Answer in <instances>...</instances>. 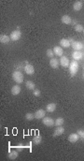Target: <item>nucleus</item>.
<instances>
[{
    "label": "nucleus",
    "mask_w": 84,
    "mask_h": 161,
    "mask_svg": "<svg viewBox=\"0 0 84 161\" xmlns=\"http://www.w3.org/2000/svg\"><path fill=\"white\" fill-rule=\"evenodd\" d=\"M12 79L17 84H21L23 82V74L20 70H14L12 73Z\"/></svg>",
    "instance_id": "1"
},
{
    "label": "nucleus",
    "mask_w": 84,
    "mask_h": 161,
    "mask_svg": "<svg viewBox=\"0 0 84 161\" xmlns=\"http://www.w3.org/2000/svg\"><path fill=\"white\" fill-rule=\"evenodd\" d=\"M78 70H79V63H78V61L73 60L72 62H70V65H69L70 75H71L72 77L75 76V75L77 74Z\"/></svg>",
    "instance_id": "2"
},
{
    "label": "nucleus",
    "mask_w": 84,
    "mask_h": 161,
    "mask_svg": "<svg viewBox=\"0 0 84 161\" xmlns=\"http://www.w3.org/2000/svg\"><path fill=\"white\" fill-rule=\"evenodd\" d=\"M9 37L13 41H17V40H19L22 37V31L20 29H16V30L12 31L10 33V35H9Z\"/></svg>",
    "instance_id": "3"
},
{
    "label": "nucleus",
    "mask_w": 84,
    "mask_h": 161,
    "mask_svg": "<svg viewBox=\"0 0 84 161\" xmlns=\"http://www.w3.org/2000/svg\"><path fill=\"white\" fill-rule=\"evenodd\" d=\"M42 123H43V125L48 126V127H51V126H53L55 125V121L50 116H45L42 119Z\"/></svg>",
    "instance_id": "4"
},
{
    "label": "nucleus",
    "mask_w": 84,
    "mask_h": 161,
    "mask_svg": "<svg viewBox=\"0 0 84 161\" xmlns=\"http://www.w3.org/2000/svg\"><path fill=\"white\" fill-rule=\"evenodd\" d=\"M35 114V118L36 119H43L45 116H46V111L43 110V109H39V110L36 111V112L34 113Z\"/></svg>",
    "instance_id": "5"
},
{
    "label": "nucleus",
    "mask_w": 84,
    "mask_h": 161,
    "mask_svg": "<svg viewBox=\"0 0 84 161\" xmlns=\"http://www.w3.org/2000/svg\"><path fill=\"white\" fill-rule=\"evenodd\" d=\"M71 46L74 49V51H81V50L84 49L83 43H81L80 41H77V40H75L72 44H71Z\"/></svg>",
    "instance_id": "6"
},
{
    "label": "nucleus",
    "mask_w": 84,
    "mask_h": 161,
    "mask_svg": "<svg viewBox=\"0 0 84 161\" xmlns=\"http://www.w3.org/2000/svg\"><path fill=\"white\" fill-rule=\"evenodd\" d=\"M24 71L27 75H34L35 73V68L32 64H26L24 66Z\"/></svg>",
    "instance_id": "7"
},
{
    "label": "nucleus",
    "mask_w": 84,
    "mask_h": 161,
    "mask_svg": "<svg viewBox=\"0 0 84 161\" xmlns=\"http://www.w3.org/2000/svg\"><path fill=\"white\" fill-rule=\"evenodd\" d=\"M60 64L62 67H64V68H67V67H69L70 63H69V59L67 58V56H65V55L62 56L60 59Z\"/></svg>",
    "instance_id": "8"
},
{
    "label": "nucleus",
    "mask_w": 84,
    "mask_h": 161,
    "mask_svg": "<svg viewBox=\"0 0 84 161\" xmlns=\"http://www.w3.org/2000/svg\"><path fill=\"white\" fill-rule=\"evenodd\" d=\"M65 133V127L63 126H56L55 130H54V133H53V137H58V136H61L62 134Z\"/></svg>",
    "instance_id": "9"
},
{
    "label": "nucleus",
    "mask_w": 84,
    "mask_h": 161,
    "mask_svg": "<svg viewBox=\"0 0 84 161\" xmlns=\"http://www.w3.org/2000/svg\"><path fill=\"white\" fill-rule=\"evenodd\" d=\"M79 140V136L78 133H72L70 134L69 137H68V140H69L71 143H77L78 140Z\"/></svg>",
    "instance_id": "10"
},
{
    "label": "nucleus",
    "mask_w": 84,
    "mask_h": 161,
    "mask_svg": "<svg viewBox=\"0 0 84 161\" xmlns=\"http://www.w3.org/2000/svg\"><path fill=\"white\" fill-rule=\"evenodd\" d=\"M53 51H54V54L57 56H60V57H62L64 54V51H63V48L61 46H55L53 48Z\"/></svg>",
    "instance_id": "11"
},
{
    "label": "nucleus",
    "mask_w": 84,
    "mask_h": 161,
    "mask_svg": "<svg viewBox=\"0 0 84 161\" xmlns=\"http://www.w3.org/2000/svg\"><path fill=\"white\" fill-rule=\"evenodd\" d=\"M59 65H60V62L57 58H51L50 60V66H51L52 68H59Z\"/></svg>",
    "instance_id": "12"
},
{
    "label": "nucleus",
    "mask_w": 84,
    "mask_h": 161,
    "mask_svg": "<svg viewBox=\"0 0 84 161\" xmlns=\"http://www.w3.org/2000/svg\"><path fill=\"white\" fill-rule=\"evenodd\" d=\"M72 57L74 58V60L79 61V60H80V59H82V57H83V54H82L80 51H75L72 54Z\"/></svg>",
    "instance_id": "13"
},
{
    "label": "nucleus",
    "mask_w": 84,
    "mask_h": 161,
    "mask_svg": "<svg viewBox=\"0 0 84 161\" xmlns=\"http://www.w3.org/2000/svg\"><path fill=\"white\" fill-rule=\"evenodd\" d=\"M83 7V2L82 1H76L73 5V9L75 11H79Z\"/></svg>",
    "instance_id": "14"
},
{
    "label": "nucleus",
    "mask_w": 84,
    "mask_h": 161,
    "mask_svg": "<svg viewBox=\"0 0 84 161\" xmlns=\"http://www.w3.org/2000/svg\"><path fill=\"white\" fill-rule=\"evenodd\" d=\"M9 40H10V37L8 35H6V34H1V35H0V42H1V43H3V44H8L9 42Z\"/></svg>",
    "instance_id": "15"
},
{
    "label": "nucleus",
    "mask_w": 84,
    "mask_h": 161,
    "mask_svg": "<svg viewBox=\"0 0 84 161\" xmlns=\"http://www.w3.org/2000/svg\"><path fill=\"white\" fill-rule=\"evenodd\" d=\"M20 93H21V86H20L19 84H16V85L12 86L11 94L13 95V96H18Z\"/></svg>",
    "instance_id": "16"
},
{
    "label": "nucleus",
    "mask_w": 84,
    "mask_h": 161,
    "mask_svg": "<svg viewBox=\"0 0 84 161\" xmlns=\"http://www.w3.org/2000/svg\"><path fill=\"white\" fill-rule=\"evenodd\" d=\"M61 21L65 24H70L72 23V19H71V17L69 15H63L62 18H61Z\"/></svg>",
    "instance_id": "17"
},
{
    "label": "nucleus",
    "mask_w": 84,
    "mask_h": 161,
    "mask_svg": "<svg viewBox=\"0 0 84 161\" xmlns=\"http://www.w3.org/2000/svg\"><path fill=\"white\" fill-rule=\"evenodd\" d=\"M59 43H60V46L62 47V48H68V47L71 45V43L69 42L68 38H62Z\"/></svg>",
    "instance_id": "18"
},
{
    "label": "nucleus",
    "mask_w": 84,
    "mask_h": 161,
    "mask_svg": "<svg viewBox=\"0 0 84 161\" xmlns=\"http://www.w3.org/2000/svg\"><path fill=\"white\" fill-rule=\"evenodd\" d=\"M25 86L28 90H31V91H34L36 89V84L35 82H33L32 81H26L25 82Z\"/></svg>",
    "instance_id": "19"
},
{
    "label": "nucleus",
    "mask_w": 84,
    "mask_h": 161,
    "mask_svg": "<svg viewBox=\"0 0 84 161\" xmlns=\"http://www.w3.org/2000/svg\"><path fill=\"white\" fill-rule=\"evenodd\" d=\"M56 110V103H49L46 106V111L48 112H53Z\"/></svg>",
    "instance_id": "20"
},
{
    "label": "nucleus",
    "mask_w": 84,
    "mask_h": 161,
    "mask_svg": "<svg viewBox=\"0 0 84 161\" xmlns=\"http://www.w3.org/2000/svg\"><path fill=\"white\" fill-rule=\"evenodd\" d=\"M33 143H34V144H36V145L40 144V143H42V137H41V135H39V134L36 135L35 137L33 138Z\"/></svg>",
    "instance_id": "21"
},
{
    "label": "nucleus",
    "mask_w": 84,
    "mask_h": 161,
    "mask_svg": "<svg viewBox=\"0 0 84 161\" xmlns=\"http://www.w3.org/2000/svg\"><path fill=\"white\" fill-rule=\"evenodd\" d=\"M18 153L19 151L17 150H13V151H10L9 154V158L11 159V160H14V159H16L18 157Z\"/></svg>",
    "instance_id": "22"
},
{
    "label": "nucleus",
    "mask_w": 84,
    "mask_h": 161,
    "mask_svg": "<svg viewBox=\"0 0 84 161\" xmlns=\"http://www.w3.org/2000/svg\"><path fill=\"white\" fill-rule=\"evenodd\" d=\"M64 123H65V120H64L63 117H58V118H57V119L55 120V126H63Z\"/></svg>",
    "instance_id": "23"
},
{
    "label": "nucleus",
    "mask_w": 84,
    "mask_h": 161,
    "mask_svg": "<svg viewBox=\"0 0 84 161\" xmlns=\"http://www.w3.org/2000/svg\"><path fill=\"white\" fill-rule=\"evenodd\" d=\"M74 29H75V31H77V32H83L84 27L82 24L78 23V24H76V25L74 26Z\"/></svg>",
    "instance_id": "24"
},
{
    "label": "nucleus",
    "mask_w": 84,
    "mask_h": 161,
    "mask_svg": "<svg viewBox=\"0 0 84 161\" xmlns=\"http://www.w3.org/2000/svg\"><path fill=\"white\" fill-rule=\"evenodd\" d=\"M46 54H47V56L49 57V58H54V51H53V50L52 49H48L47 50V51H46Z\"/></svg>",
    "instance_id": "25"
},
{
    "label": "nucleus",
    "mask_w": 84,
    "mask_h": 161,
    "mask_svg": "<svg viewBox=\"0 0 84 161\" xmlns=\"http://www.w3.org/2000/svg\"><path fill=\"white\" fill-rule=\"evenodd\" d=\"M25 119L27 121H32L35 119V114H33L32 112H27L25 114Z\"/></svg>",
    "instance_id": "26"
},
{
    "label": "nucleus",
    "mask_w": 84,
    "mask_h": 161,
    "mask_svg": "<svg viewBox=\"0 0 84 161\" xmlns=\"http://www.w3.org/2000/svg\"><path fill=\"white\" fill-rule=\"evenodd\" d=\"M77 133L79 134V138H81L82 140H84V129H79V130L77 131Z\"/></svg>",
    "instance_id": "27"
},
{
    "label": "nucleus",
    "mask_w": 84,
    "mask_h": 161,
    "mask_svg": "<svg viewBox=\"0 0 84 161\" xmlns=\"http://www.w3.org/2000/svg\"><path fill=\"white\" fill-rule=\"evenodd\" d=\"M33 93H34V96H40V95H41V92H40L39 89H35L33 91Z\"/></svg>",
    "instance_id": "28"
},
{
    "label": "nucleus",
    "mask_w": 84,
    "mask_h": 161,
    "mask_svg": "<svg viewBox=\"0 0 84 161\" xmlns=\"http://www.w3.org/2000/svg\"><path fill=\"white\" fill-rule=\"evenodd\" d=\"M17 151H19V152H22L23 150V148H24V146H23V144H19V145H17Z\"/></svg>",
    "instance_id": "29"
},
{
    "label": "nucleus",
    "mask_w": 84,
    "mask_h": 161,
    "mask_svg": "<svg viewBox=\"0 0 84 161\" xmlns=\"http://www.w3.org/2000/svg\"><path fill=\"white\" fill-rule=\"evenodd\" d=\"M73 24V25H76V24H78V20H72V23H71Z\"/></svg>",
    "instance_id": "30"
},
{
    "label": "nucleus",
    "mask_w": 84,
    "mask_h": 161,
    "mask_svg": "<svg viewBox=\"0 0 84 161\" xmlns=\"http://www.w3.org/2000/svg\"><path fill=\"white\" fill-rule=\"evenodd\" d=\"M68 40H69V42H70V43H71V44H72L73 42L75 41V40H74V38H73V37H69V38H68Z\"/></svg>",
    "instance_id": "31"
},
{
    "label": "nucleus",
    "mask_w": 84,
    "mask_h": 161,
    "mask_svg": "<svg viewBox=\"0 0 84 161\" xmlns=\"http://www.w3.org/2000/svg\"><path fill=\"white\" fill-rule=\"evenodd\" d=\"M82 77H83V79H84V73H83V75H82Z\"/></svg>",
    "instance_id": "32"
},
{
    "label": "nucleus",
    "mask_w": 84,
    "mask_h": 161,
    "mask_svg": "<svg viewBox=\"0 0 84 161\" xmlns=\"http://www.w3.org/2000/svg\"><path fill=\"white\" fill-rule=\"evenodd\" d=\"M83 69H84V65H83Z\"/></svg>",
    "instance_id": "33"
},
{
    "label": "nucleus",
    "mask_w": 84,
    "mask_h": 161,
    "mask_svg": "<svg viewBox=\"0 0 84 161\" xmlns=\"http://www.w3.org/2000/svg\"><path fill=\"white\" fill-rule=\"evenodd\" d=\"M83 34H84V29H83Z\"/></svg>",
    "instance_id": "34"
}]
</instances>
